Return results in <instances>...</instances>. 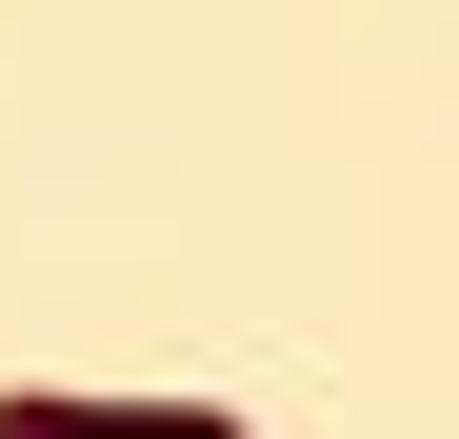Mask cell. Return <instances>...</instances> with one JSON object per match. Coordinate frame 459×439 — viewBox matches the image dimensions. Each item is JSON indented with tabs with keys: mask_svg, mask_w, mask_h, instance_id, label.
I'll return each mask as SVG.
<instances>
[{
	"mask_svg": "<svg viewBox=\"0 0 459 439\" xmlns=\"http://www.w3.org/2000/svg\"><path fill=\"white\" fill-rule=\"evenodd\" d=\"M0 419L21 439H240V400H81V380H21Z\"/></svg>",
	"mask_w": 459,
	"mask_h": 439,
	"instance_id": "cell-1",
	"label": "cell"
},
{
	"mask_svg": "<svg viewBox=\"0 0 459 439\" xmlns=\"http://www.w3.org/2000/svg\"><path fill=\"white\" fill-rule=\"evenodd\" d=\"M0 439H21V419H0Z\"/></svg>",
	"mask_w": 459,
	"mask_h": 439,
	"instance_id": "cell-2",
	"label": "cell"
}]
</instances>
